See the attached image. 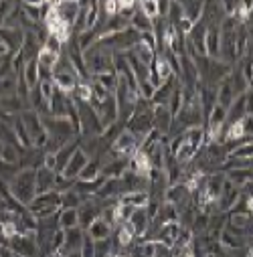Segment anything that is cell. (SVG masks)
Listing matches in <instances>:
<instances>
[{"mask_svg":"<svg viewBox=\"0 0 253 257\" xmlns=\"http://www.w3.org/2000/svg\"><path fill=\"white\" fill-rule=\"evenodd\" d=\"M79 148V138H75V140H71V142H67L65 146H61L57 152H55V162H57V174L59 172H63V168L67 166V162L71 160V156L75 154V150Z\"/></svg>","mask_w":253,"mask_h":257,"instance_id":"obj_17","label":"cell"},{"mask_svg":"<svg viewBox=\"0 0 253 257\" xmlns=\"http://www.w3.org/2000/svg\"><path fill=\"white\" fill-rule=\"evenodd\" d=\"M251 154H253L251 142H239L237 146H233L227 152V158H233V160H251Z\"/></svg>","mask_w":253,"mask_h":257,"instance_id":"obj_30","label":"cell"},{"mask_svg":"<svg viewBox=\"0 0 253 257\" xmlns=\"http://www.w3.org/2000/svg\"><path fill=\"white\" fill-rule=\"evenodd\" d=\"M43 49V43L37 39V35L33 31L25 33V39H23V47H21V55L25 57V61H33L37 59L39 51Z\"/></svg>","mask_w":253,"mask_h":257,"instance_id":"obj_16","label":"cell"},{"mask_svg":"<svg viewBox=\"0 0 253 257\" xmlns=\"http://www.w3.org/2000/svg\"><path fill=\"white\" fill-rule=\"evenodd\" d=\"M150 69L156 73V77L160 79V83H166L168 79L174 77L172 67H170V57H168L166 51H164V53H156V59H154V63H152Z\"/></svg>","mask_w":253,"mask_h":257,"instance_id":"obj_14","label":"cell"},{"mask_svg":"<svg viewBox=\"0 0 253 257\" xmlns=\"http://www.w3.org/2000/svg\"><path fill=\"white\" fill-rule=\"evenodd\" d=\"M83 239H85V231L81 227H75V229L65 231V243H63V249L57 253V257H63V255H67V253L79 251L81 245H83Z\"/></svg>","mask_w":253,"mask_h":257,"instance_id":"obj_10","label":"cell"},{"mask_svg":"<svg viewBox=\"0 0 253 257\" xmlns=\"http://www.w3.org/2000/svg\"><path fill=\"white\" fill-rule=\"evenodd\" d=\"M7 55H11V53H9V49H7L3 43H0V59H3V57H7Z\"/></svg>","mask_w":253,"mask_h":257,"instance_id":"obj_35","label":"cell"},{"mask_svg":"<svg viewBox=\"0 0 253 257\" xmlns=\"http://www.w3.org/2000/svg\"><path fill=\"white\" fill-rule=\"evenodd\" d=\"M0 257H17V255L7 247H0Z\"/></svg>","mask_w":253,"mask_h":257,"instance_id":"obj_34","label":"cell"},{"mask_svg":"<svg viewBox=\"0 0 253 257\" xmlns=\"http://www.w3.org/2000/svg\"><path fill=\"white\" fill-rule=\"evenodd\" d=\"M23 81L27 83L29 89H35L39 87V81H41V71H39V65H37V59L33 61H27L25 63V69H23Z\"/></svg>","mask_w":253,"mask_h":257,"instance_id":"obj_23","label":"cell"},{"mask_svg":"<svg viewBox=\"0 0 253 257\" xmlns=\"http://www.w3.org/2000/svg\"><path fill=\"white\" fill-rule=\"evenodd\" d=\"M87 162H89V158H87V156L77 148V150H75V154L71 156V160L67 162V166L63 168V172H59V174H61L63 178H67V180H73V182H75V180H77V176H79V172H81V168H83Z\"/></svg>","mask_w":253,"mask_h":257,"instance_id":"obj_12","label":"cell"},{"mask_svg":"<svg viewBox=\"0 0 253 257\" xmlns=\"http://www.w3.org/2000/svg\"><path fill=\"white\" fill-rule=\"evenodd\" d=\"M99 176H101V162H99V160H89V162L81 168L77 180H79V182H93V180H97Z\"/></svg>","mask_w":253,"mask_h":257,"instance_id":"obj_25","label":"cell"},{"mask_svg":"<svg viewBox=\"0 0 253 257\" xmlns=\"http://www.w3.org/2000/svg\"><path fill=\"white\" fill-rule=\"evenodd\" d=\"M81 9V3H75V0H69V3H55L53 5V11H55V17L65 23L67 27L73 29V23L77 19V13Z\"/></svg>","mask_w":253,"mask_h":257,"instance_id":"obj_9","label":"cell"},{"mask_svg":"<svg viewBox=\"0 0 253 257\" xmlns=\"http://www.w3.org/2000/svg\"><path fill=\"white\" fill-rule=\"evenodd\" d=\"M91 109L95 111L97 119H99V125L101 130H105V127L117 123V105H115V99H113V93L107 95L101 103H89Z\"/></svg>","mask_w":253,"mask_h":257,"instance_id":"obj_6","label":"cell"},{"mask_svg":"<svg viewBox=\"0 0 253 257\" xmlns=\"http://www.w3.org/2000/svg\"><path fill=\"white\" fill-rule=\"evenodd\" d=\"M21 152H23V150H21L17 144H3V150H0V162L19 166V162H21Z\"/></svg>","mask_w":253,"mask_h":257,"instance_id":"obj_27","label":"cell"},{"mask_svg":"<svg viewBox=\"0 0 253 257\" xmlns=\"http://www.w3.org/2000/svg\"><path fill=\"white\" fill-rule=\"evenodd\" d=\"M154 241H146V239H140L138 243H134L130 247V253L128 257H154Z\"/></svg>","mask_w":253,"mask_h":257,"instance_id":"obj_28","label":"cell"},{"mask_svg":"<svg viewBox=\"0 0 253 257\" xmlns=\"http://www.w3.org/2000/svg\"><path fill=\"white\" fill-rule=\"evenodd\" d=\"M3 144H5V142H3V140H0V150H3Z\"/></svg>","mask_w":253,"mask_h":257,"instance_id":"obj_36","label":"cell"},{"mask_svg":"<svg viewBox=\"0 0 253 257\" xmlns=\"http://www.w3.org/2000/svg\"><path fill=\"white\" fill-rule=\"evenodd\" d=\"M35 176H37V170H31V168H21L13 180L9 182V192L17 205H21L23 209H27L33 199L37 197V184H35Z\"/></svg>","mask_w":253,"mask_h":257,"instance_id":"obj_1","label":"cell"},{"mask_svg":"<svg viewBox=\"0 0 253 257\" xmlns=\"http://www.w3.org/2000/svg\"><path fill=\"white\" fill-rule=\"evenodd\" d=\"M77 217H79V227L85 231L95 219L101 217V203L95 197H87L77 209Z\"/></svg>","mask_w":253,"mask_h":257,"instance_id":"obj_7","label":"cell"},{"mask_svg":"<svg viewBox=\"0 0 253 257\" xmlns=\"http://www.w3.org/2000/svg\"><path fill=\"white\" fill-rule=\"evenodd\" d=\"M55 176L57 172L41 166L37 168V176H35V184H37V195L41 192H49V190H55Z\"/></svg>","mask_w":253,"mask_h":257,"instance_id":"obj_18","label":"cell"},{"mask_svg":"<svg viewBox=\"0 0 253 257\" xmlns=\"http://www.w3.org/2000/svg\"><path fill=\"white\" fill-rule=\"evenodd\" d=\"M138 9L142 15H146L150 21H156L158 19V3L156 0H146V3H138Z\"/></svg>","mask_w":253,"mask_h":257,"instance_id":"obj_32","label":"cell"},{"mask_svg":"<svg viewBox=\"0 0 253 257\" xmlns=\"http://www.w3.org/2000/svg\"><path fill=\"white\" fill-rule=\"evenodd\" d=\"M85 235H87L93 243H97V241H105V239H111V235H113V227H111L107 221H103V219L99 217V219H95V221L85 229Z\"/></svg>","mask_w":253,"mask_h":257,"instance_id":"obj_13","label":"cell"},{"mask_svg":"<svg viewBox=\"0 0 253 257\" xmlns=\"http://www.w3.org/2000/svg\"><path fill=\"white\" fill-rule=\"evenodd\" d=\"M83 201H85L83 195H81V192H77L75 188L59 192V209H79Z\"/></svg>","mask_w":253,"mask_h":257,"instance_id":"obj_21","label":"cell"},{"mask_svg":"<svg viewBox=\"0 0 253 257\" xmlns=\"http://www.w3.org/2000/svg\"><path fill=\"white\" fill-rule=\"evenodd\" d=\"M79 253H81V257H95V243H93L87 235H85V239H83V245H81Z\"/></svg>","mask_w":253,"mask_h":257,"instance_id":"obj_33","label":"cell"},{"mask_svg":"<svg viewBox=\"0 0 253 257\" xmlns=\"http://www.w3.org/2000/svg\"><path fill=\"white\" fill-rule=\"evenodd\" d=\"M150 203V195L146 190H138V192H123L117 197V205L123 207H132V209H146Z\"/></svg>","mask_w":253,"mask_h":257,"instance_id":"obj_15","label":"cell"},{"mask_svg":"<svg viewBox=\"0 0 253 257\" xmlns=\"http://www.w3.org/2000/svg\"><path fill=\"white\" fill-rule=\"evenodd\" d=\"M109 152H111L115 158H125V160H130V158L138 152V140L123 127V130L115 136V140L111 142Z\"/></svg>","mask_w":253,"mask_h":257,"instance_id":"obj_5","label":"cell"},{"mask_svg":"<svg viewBox=\"0 0 253 257\" xmlns=\"http://www.w3.org/2000/svg\"><path fill=\"white\" fill-rule=\"evenodd\" d=\"M23 39H25V33L21 29H3V27H0V43L9 49L11 55L21 51Z\"/></svg>","mask_w":253,"mask_h":257,"instance_id":"obj_11","label":"cell"},{"mask_svg":"<svg viewBox=\"0 0 253 257\" xmlns=\"http://www.w3.org/2000/svg\"><path fill=\"white\" fill-rule=\"evenodd\" d=\"M172 121H174V117L170 115L166 105H152V127H154V132H158L160 136H168Z\"/></svg>","mask_w":253,"mask_h":257,"instance_id":"obj_8","label":"cell"},{"mask_svg":"<svg viewBox=\"0 0 253 257\" xmlns=\"http://www.w3.org/2000/svg\"><path fill=\"white\" fill-rule=\"evenodd\" d=\"M180 9H182V19L191 21L195 25V23H199L203 19L205 3H180Z\"/></svg>","mask_w":253,"mask_h":257,"instance_id":"obj_24","label":"cell"},{"mask_svg":"<svg viewBox=\"0 0 253 257\" xmlns=\"http://www.w3.org/2000/svg\"><path fill=\"white\" fill-rule=\"evenodd\" d=\"M225 174V180L229 184H233L235 188H243L247 182H251V166H243V168H231Z\"/></svg>","mask_w":253,"mask_h":257,"instance_id":"obj_19","label":"cell"},{"mask_svg":"<svg viewBox=\"0 0 253 257\" xmlns=\"http://www.w3.org/2000/svg\"><path fill=\"white\" fill-rule=\"evenodd\" d=\"M83 61L89 75H99V73H109L113 71V53L101 45H91L87 51H83Z\"/></svg>","mask_w":253,"mask_h":257,"instance_id":"obj_2","label":"cell"},{"mask_svg":"<svg viewBox=\"0 0 253 257\" xmlns=\"http://www.w3.org/2000/svg\"><path fill=\"white\" fill-rule=\"evenodd\" d=\"M150 215H148V211L146 209H134V213H132V217H130V225L134 227V231H136V237H144L146 235V231H148V225H150Z\"/></svg>","mask_w":253,"mask_h":257,"instance_id":"obj_20","label":"cell"},{"mask_svg":"<svg viewBox=\"0 0 253 257\" xmlns=\"http://www.w3.org/2000/svg\"><path fill=\"white\" fill-rule=\"evenodd\" d=\"M132 55L142 63V65H146L148 69L152 67V63H154V59H156V51L150 49V47H146L144 43H138V45L132 49Z\"/></svg>","mask_w":253,"mask_h":257,"instance_id":"obj_26","label":"cell"},{"mask_svg":"<svg viewBox=\"0 0 253 257\" xmlns=\"http://www.w3.org/2000/svg\"><path fill=\"white\" fill-rule=\"evenodd\" d=\"M7 249H11L17 257H43L41 247L37 243V233H27V235H15L5 243Z\"/></svg>","mask_w":253,"mask_h":257,"instance_id":"obj_4","label":"cell"},{"mask_svg":"<svg viewBox=\"0 0 253 257\" xmlns=\"http://www.w3.org/2000/svg\"><path fill=\"white\" fill-rule=\"evenodd\" d=\"M21 119H23V123L27 127V134L31 138V146L37 148V150H43L47 146V142H49V136H47L45 127H43L41 115L35 109H27V111L21 113Z\"/></svg>","mask_w":253,"mask_h":257,"instance_id":"obj_3","label":"cell"},{"mask_svg":"<svg viewBox=\"0 0 253 257\" xmlns=\"http://www.w3.org/2000/svg\"><path fill=\"white\" fill-rule=\"evenodd\" d=\"M19 89V77L15 73L0 77V97H9V95H17Z\"/></svg>","mask_w":253,"mask_h":257,"instance_id":"obj_31","label":"cell"},{"mask_svg":"<svg viewBox=\"0 0 253 257\" xmlns=\"http://www.w3.org/2000/svg\"><path fill=\"white\" fill-rule=\"evenodd\" d=\"M91 81L93 83H97L99 87H103L107 93H113L115 89H117V75L113 73V71H109V73H99V75H93L91 77Z\"/></svg>","mask_w":253,"mask_h":257,"instance_id":"obj_29","label":"cell"},{"mask_svg":"<svg viewBox=\"0 0 253 257\" xmlns=\"http://www.w3.org/2000/svg\"><path fill=\"white\" fill-rule=\"evenodd\" d=\"M57 223H59V229H63V231H69V229L79 227L77 209H59V213H57Z\"/></svg>","mask_w":253,"mask_h":257,"instance_id":"obj_22","label":"cell"}]
</instances>
